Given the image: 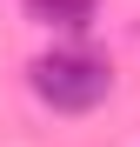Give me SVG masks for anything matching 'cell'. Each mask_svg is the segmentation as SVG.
<instances>
[{
  "mask_svg": "<svg viewBox=\"0 0 140 147\" xmlns=\"http://www.w3.org/2000/svg\"><path fill=\"white\" fill-rule=\"evenodd\" d=\"M107 87H113V74H107L100 54H87V47H54V54L33 60V94H40L54 114H87V107H100Z\"/></svg>",
  "mask_w": 140,
  "mask_h": 147,
  "instance_id": "cell-1",
  "label": "cell"
},
{
  "mask_svg": "<svg viewBox=\"0 0 140 147\" xmlns=\"http://www.w3.org/2000/svg\"><path fill=\"white\" fill-rule=\"evenodd\" d=\"M93 7H100V0H27V13L40 27H67V34H80L93 20Z\"/></svg>",
  "mask_w": 140,
  "mask_h": 147,
  "instance_id": "cell-2",
  "label": "cell"
}]
</instances>
